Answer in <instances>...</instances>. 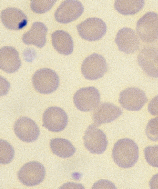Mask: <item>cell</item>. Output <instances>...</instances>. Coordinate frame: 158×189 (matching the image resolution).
Returning <instances> with one entry per match:
<instances>
[{
	"mask_svg": "<svg viewBox=\"0 0 158 189\" xmlns=\"http://www.w3.org/2000/svg\"><path fill=\"white\" fill-rule=\"evenodd\" d=\"M136 30L143 40L149 42L158 39V14L149 12L146 13L137 21Z\"/></svg>",
	"mask_w": 158,
	"mask_h": 189,
	"instance_id": "5b68a950",
	"label": "cell"
},
{
	"mask_svg": "<svg viewBox=\"0 0 158 189\" xmlns=\"http://www.w3.org/2000/svg\"><path fill=\"white\" fill-rule=\"evenodd\" d=\"M43 121L44 127L52 132L63 130L68 123L67 115L61 108L56 106L48 108L44 112Z\"/></svg>",
	"mask_w": 158,
	"mask_h": 189,
	"instance_id": "9c48e42d",
	"label": "cell"
},
{
	"mask_svg": "<svg viewBox=\"0 0 158 189\" xmlns=\"http://www.w3.org/2000/svg\"><path fill=\"white\" fill-rule=\"evenodd\" d=\"M46 174L44 166L37 161L29 162L19 171L18 177L23 184L29 186L39 184L44 180Z\"/></svg>",
	"mask_w": 158,
	"mask_h": 189,
	"instance_id": "ba28073f",
	"label": "cell"
},
{
	"mask_svg": "<svg viewBox=\"0 0 158 189\" xmlns=\"http://www.w3.org/2000/svg\"><path fill=\"white\" fill-rule=\"evenodd\" d=\"M84 7L77 0H66L58 7L55 13V18L58 22L69 23L79 17L82 14Z\"/></svg>",
	"mask_w": 158,
	"mask_h": 189,
	"instance_id": "8fae6325",
	"label": "cell"
},
{
	"mask_svg": "<svg viewBox=\"0 0 158 189\" xmlns=\"http://www.w3.org/2000/svg\"><path fill=\"white\" fill-rule=\"evenodd\" d=\"M148 99L144 93L135 87H129L119 94V102L121 106L129 111L140 110L147 102Z\"/></svg>",
	"mask_w": 158,
	"mask_h": 189,
	"instance_id": "30bf717a",
	"label": "cell"
},
{
	"mask_svg": "<svg viewBox=\"0 0 158 189\" xmlns=\"http://www.w3.org/2000/svg\"><path fill=\"white\" fill-rule=\"evenodd\" d=\"M56 0H31L30 6L34 12L39 14L45 13L49 10Z\"/></svg>",
	"mask_w": 158,
	"mask_h": 189,
	"instance_id": "603a6c76",
	"label": "cell"
},
{
	"mask_svg": "<svg viewBox=\"0 0 158 189\" xmlns=\"http://www.w3.org/2000/svg\"><path fill=\"white\" fill-rule=\"evenodd\" d=\"M47 30V27L43 23L35 22L30 30L23 35L22 40L26 44H33L38 47L41 48L46 43Z\"/></svg>",
	"mask_w": 158,
	"mask_h": 189,
	"instance_id": "ac0fdd59",
	"label": "cell"
},
{
	"mask_svg": "<svg viewBox=\"0 0 158 189\" xmlns=\"http://www.w3.org/2000/svg\"><path fill=\"white\" fill-rule=\"evenodd\" d=\"M112 155L114 161L119 167L124 168L131 167L138 159V146L130 139H121L115 144Z\"/></svg>",
	"mask_w": 158,
	"mask_h": 189,
	"instance_id": "6da1fadb",
	"label": "cell"
},
{
	"mask_svg": "<svg viewBox=\"0 0 158 189\" xmlns=\"http://www.w3.org/2000/svg\"><path fill=\"white\" fill-rule=\"evenodd\" d=\"M21 62L17 50L11 46H5L0 50V67L4 71L9 73L17 71Z\"/></svg>",
	"mask_w": 158,
	"mask_h": 189,
	"instance_id": "e0dca14e",
	"label": "cell"
},
{
	"mask_svg": "<svg viewBox=\"0 0 158 189\" xmlns=\"http://www.w3.org/2000/svg\"><path fill=\"white\" fill-rule=\"evenodd\" d=\"M115 42L119 50L126 54L134 52L139 48L140 45L135 32L127 27L123 28L118 31Z\"/></svg>",
	"mask_w": 158,
	"mask_h": 189,
	"instance_id": "5bb4252c",
	"label": "cell"
},
{
	"mask_svg": "<svg viewBox=\"0 0 158 189\" xmlns=\"http://www.w3.org/2000/svg\"><path fill=\"white\" fill-rule=\"evenodd\" d=\"M14 130L21 140L27 142L35 141L40 134L39 127L35 122L26 117H21L15 122Z\"/></svg>",
	"mask_w": 158,
	"mask_h": 189,
	"instance_id": "7c38bea8",
	"label": "cell"
},
{
	"mask_svg": "<svg viewBox=\"0 0 158 189\" xmlns=\"http://www.w3.org/2000/svg\"><path fill=\"white\" fill-rule=\"evenodd\" d=\"M122 113V110L117 106L111 103L104 102L95 109L92 119L94 124L98 126L115 120Z\"/></svg>",
	"mask_w": 158,
	"mask_h": 189,
	"instance_id": "9a60e30c",
	"label": "cell"
},
{
	"mask_svg": "<svg viewBox=\"0 0 158 189\" xmlns=\"http://www.w3.org/2000/svg\"><path fill=\"white\" fill-rule=\"evenodd\" d=\"M50 145L52 152L62 158L71 157L76 151L75 148L72 143L63 138L52 139L50 140Z\"/></svg>",
	"mask_w": 158,
	"mask_h": 189,
	"instance_id": "ffe728a7",
	"label": "cell"
},
{
	"mask_svg": "<svg viewBox=\"0 0 158 189\" xmlns=\"http://www.w3.org/2000/svg\"><path fill=\"white\" fill-rule=\"evenodd\" d=\"M144 153L147 163L152 167L158 168V145L146 147Z\"/></svg>",
	"mask_w": 158,
	"mask_h": 189,
	"instance_id": "cb8c5ba5",
	"label": "cell"
},
{
	"mask_svg": "<svg viewBox=\"0 0 158 189\" xmlns=\"http://www.w3.org/2000/svg\"><path fill=\"white\" fill-rule=\"evenodd\" d=\"M0 160L1 164H7L14 157V151L12 146L7 141L0 139Z\"/></svg>",
	"mask_w": 158,
	"mask_h": 189,
	"instance_id": "7402d4cb",
	"label": "cell"
},
{
	"mask_svg": "<svg viewBox=\"0 0 158 189\" xmlns=\"http://www.w3.org/2000/svg\"><path fill=\"white\" fill-rule=\"evenodd\" d=\"M51 37L53 46L58 52L66 55L72 53L73 42L68 33L63 30H57L52 34Z\"/></svg>",
	"mask_w": 158,
	"mask_h": 189,
	"instance_id": "d6986e66",
	"label": "cell"
},
{
	"mask_svg": "<svg viewBox=\"0 0 158 189\" xmlns=\"http://www.w3.org/2000/svg\"><path fill=\"white\" fill-rule=\"evenodd\" d=\"M144 5L143 0H116L114 7L116 10L123 15H134L139 11Z\"/></svg>",
	"mask_w": 158,
	"mask_h": 189,
	"instance_id": "44dd1931",
	"label": "cell"
},
{
	"mask_svg": "<svg viewBox=\"0 0 158 189\" xmlns=\"http://www.w3.org/2000/svg\"><path fill=\"white\" fill-rule=\"evenodd\" d=\"M2 22L8 29L17 30L25 27L28 20L25 14L19 9L8 7L2 11L1 14Z\"/></svg>",
	"mask_w": 158,
	"mask_h": 189,
	"instance_id": "2e32d148",
	"label": "cell"
},
{
	"mask_svg": "<svg viewBox=\"0 0 158 189\" xmlns=\"http://www.w3.org/2000/svg\"><path fill=\"white\" fill-rule=\"evenodd\" d=\"M145 134L151 141H158V117L152 119L148 122L146 126Z\"/></svg>",
	"mask_w": 158,
	"mask_h": 189,
	"instance_id": "d4e9b609",
	"label": "cell"
},
{
	"mask_svg": "<svg viewBox=\"0 0 158 189\" xmlns=\"http://www.w3.org/2000/svg\"><path fill=\"white\" fill-rule=\"evenodd\" d=\"M32 82L35 89L43 94L53 92L57 89L59 85L57 74L52 70L48 68L37 70L33 76Z\"/></svg>",
	"mask_w": 158,
	"mask_h": 189,
	"instance_id": "7a4b0ae2",
	"label": "cell"
},
{
	"mask_svg": "<svg viewBox=\"0 0 158 189\" xmlns=\"http://www.w3.org/2000/svg\"><path fill=\"white\" fill-rule=\"evenodd\" d=\"M83 139L85 146L93 154L102 153L106 149L108 144L105 133L95 124L88 127Z\"/></svg>",
	"mask_w": 158,
	"mask_h": 189,
	"instance_id": "8992f818",
	"label": "cell"
},
{
	"mask_svg": "<svg viewBox=\"0 0 158 189\" xmlns=\"http://www.w3.org/2000/svg\"><path fill=\"white\" fill-rule=\"evenodd\" d=\"M73 99L78 109L83 112H89L95 110L99 105L100 95L95 87H83L76 92Z\"/></svg>",
	"mask_w": 158,
	"mask_h": 189,
	"instance_id": "3957f363",
	"label": "cell"
},
{
	"mask_svg": "<svg viewBox=\"0 0 158 189\" xmlns=\"http://www.w3.org/2000/svg\"><path fill=\"white\" fill-rule=\"evenodd\" d=\"M148 110L152 115L158 116V96L154 97L150 101Z\"/></svg>",
	"mask_w": 158,
	"mask_h": 189,
	"instance_id": "484cf974",
	"label": "cell"
},
{
	"mask_svg": "<svg viewBox=\"0 0 158 189\" xmlns=\"http://www.w3.org/2000/svg\"><path fill=\"white\" fill-rule=\"evenodd\" d=\"M76 27L80 36L89 41L101 38L107 30L105 23L102 19L96 17L86 19L77 25Z\"/></svg>",
	"mask_w": 158,
	"mask_h": 189,
	"instance_id": "52a82bcc",
	"label": "cell"
},
{
	"mask_svg": "<svg viewBox=\"0 0 158 189\" xmlns=\"http://www.w3.org/2000/svg\"><path fill=\"white\" fill-rule=\"evenodd\" d=\"M137 61L148 75L158 77V49L152 47L143 49L138 54Z\"/></svg>",
	"mask_w": 158,
	"mask_h": 189,
	"instance_id": "4fadbf2b",
	"label": "cell"
},
{
	"mask_svg": "<svg viewBox=\"0 0 158 189\" xmlns=\"http://www.w3.org/2000/svg\"><path fill=\"white\" fill-rule=\"evenodd\" d=\"M149 186L150 189H158V173L152 177L149 182Z\"/></svg>",
	"mask_w": 158,
	"mask_h": 189,
	"instance_id": "4316f807",
	"label": "cell"
},
{
	"mask_svg": "<svg viewBox=\"0 0 158 189\" xmlns=\"http://www.w3.org/2000/svg\"><path fill=\"white\" fill-rule=\"evenodd\" d=\"M107 69V64L104 57L94 53L88 56L83 61L81 71L85 78L94 80L102 77Z\"/></svg>",
	"mask_w": 158,
	"mask_h": 189,
	"instance_id": "277c9868",
	"label": "cell"
}]
</instances>
